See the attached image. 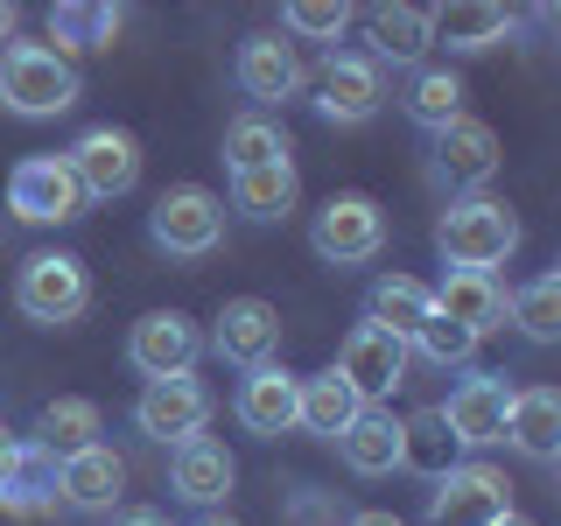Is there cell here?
Listing matches in <instances>:
<instances>
[{
  "instance_id": "obj_6",
  "label": "cell",
  "mask_w": 561,
  "mask_h": 526,
  "mask_svg": "<svg viewBox=\"0 0 561 526\" xmlns=\"http://www.w3.org/2000/svg\"><path fill=\"white\" fill-rule=\"evenodd\" d=\"M8 210L22 225H70V218H84V190L64 155H22L8 175Z\"/></svg>"
},
{
  "instance_id": "obj_24",
  "label": "cell",
  "mask_w": 561,
  "mask_h": 526,
  "mask_svg": "<svg viewBox=\"0 0 561 526\" xmlns=\"http://www.w3.org/2000/svg\"><path fill=\"white\" fill-rule=\"evenodd\" d=\"M435 316L463 323L470 338H491V330L505 323V281L499 274H443V288H435Z\"/></svg>"
},
{
  "instance_id": "obj_41",
  "label": "cell",
  "mask_w": 561,
  "mask_h": 526,
  "mask_svg": "<svg viewBox=\"0 0 561 526\" xmlns=\"http://www.w3.org/2000/svg\"><path fill=\"white\" fill-rule=\"evenodd\" d=\"M8 35H14V8H8V0H0V43H8Z\"/></svg>"
},
{
  "instance_id": "obj_29",
  "label": "cell",
  "mask_w": 561,
  "mask_h": 526,
  "mask_svg": "<svg viewBox=\"0 0 561 526\" xmlns=\"http://www.w3.org/2000/svg\"><path fill=\"white\" fill-rule=\"evenodd\" d=\"M127 14L113 0H57L49 8V35H57V57L64 49H113V35Z\"/></svg>"
},
{
  "instance_id": "obj_12",
  "label": "cell",
  "mask_w": 561,
  "mask_h": 526,
  "mask_svg": "<svg viewBox=\"0 0 561 526\" xmlns=\"http://www.w3.org/2000/svg\"><path fill=\"white\" fill-rule=\"evenodd\" d=\"M64 162L78 175L84 204H113L140 183V140L127 127H92V134H78V148H70Z\"/></svg>"
},
{
  "instance_id": "obj_15",
  "label": "cell",
  "mask_w": 561,
  "mask_h": 526,
  "mask_svg": "<svg viewBox=\"0 0 561 526\" xmlns=\"http://www.w3.org/2000/svg\"><path fill=\"white\" fill-rule=\"evenodd\" d=\"M232 78H239V92L267 113V105H288V99H302V84H309V70L302 57H295V43H280V35H245L239 43V64H232Z\"/></svg>"
},
{
  "instance_id": "obj_26",
  "label": "cell",
  "mask_w": 561,
  "mask_h": 526,
  "mask_svg": "<svg viewBox=\"0 0 561 526\" xmlns=\"http://www.w3.org/2000/svg\"><path fill=\"white\" fill-rule=\"evenodd\" d=\"M302 197V175L295 162H267V169H239L232 175V210H245L253 225H280Z\"/></svg>"
},
{
  "instance_id": "obj_11",
  "label": "cell",
  "mask_w": 561,
  "mask_h": 526,
  "mask_svg": "<svg viewBox=\"0 0 561 526\" xmlns=\"http://www.w3.org/2000/svg\"><path fill=\"white\" fill-rule=\"evenodd\" d=\"M505 408H513L505 373H463L435 414H443V428H449L456 449H491V443H505Z\"/></svg>"
},
{
  "instance_id": "obj_18",
  "label": "cell",
  "mask_w": 561,
  "mask_h": 526,
  "mask_svg": "<svg viewBox=\"0 0 561 526\" xmlns=\"http://www.w3.org/2000/svg\"><path fill=\"white\" fill-rule=\"evenodd\" d=\"M400 443H408V421H400L393 408H358V421L337 435V456H344L351 478H393Z\"/></svg>"
},
{
  "instance_id": "obj_5",
  "label": "cell",
  "mask_w": 561,
  "mask_h": 526,
  "mask_svg": "<svg viewBox=\"0 0 561 526\" xmlns=\"http://www.w3.org/2000/svg\"><path fill=\"white\" fill-rule=\"evenodd\" d=\"M309 245H316V260H330V267H365V260H379V245H386V210L373 197H358V190H344V197H330L316 210Z\"/></svg>"
},
{
  "instance_id": "obj_33",
  "label": "cell",
  "mask_w": 561,
  "mask_h": 526,
  "mask_svg": "<svg viewBox=\"0 0 561 526\" xmlns=\"http://www.w3.org/2000/svg\"><path fill=\"white\" fill-rule=\"evenodd\" d=\"M505 316L526 330L534 344H554L561 338V274L548 267V274H534L519 295H505Z\"/></svg>"
},
{
  "instance_id": "obj_25",
  "label": "cell",
  "mask_w": 561,
  "mask_h": 526,
  "mask_svg": "<svg viewBox=\"0 0 561 526\" xmlns=\"http://www.w3.org/2000/svg\"><path fill=\"white\" fill-rule=\"evenodd\" d=\"M435 316V288L428 281H414V274H379L373 281V295H365V323H379V330H393L400 344H414V330Z\"/></svg>"
},
{
  "instance_id": "obj_13",
  "label": "cell",
  "mask_w": 561,
  "mask_h": 526,
  "mask_svg": "<svg viewBox=\"0 0 561 526\" xmlns=\"http://www.w3.org/2000/svg\"><path fill=\"white\" fill-rule=\"evenodd\" d=\"M127 358H134V373H140V379L197 373V358H204V330H197V316H183V309H154V316H140L134 338H127Z\"/></svg>"
},
{
  "instance_id": "obj_9",
  "label": "cell",
  "mask_w": 561,
  "mask_h": 526,
  "mask_svg": "<svg viewBox=\"0 0 561 526\" xmlns=\"http://www.w3.org/2000/svg\"><path fill=\"white\" fill-rule=\"evenodd\" d=\"M379 105H386V70L358 49H330L323 70H316V113L330 127H365Z\"/></svg>"
},
{
  "instance_id": "obj_40",
  "label": "cell",
  "mask_w": 561,
  "mask_h": 526,
  "mask_svg": "<svg viewBox=\"0 0 561 526\" xmlns=\"http://www.w3.org/2000/svg\"><path fill=\"white\" fill-rule=\"evenodd\" d=\"M190 526H239V519H232V513H197Z\"/></svg>"
},
{
  "instance_id": "obj_23",
  "label": "cell",
  "mask_w": 561,
  "mask_h": 526,
  "mask_svg": "<svg viewBox=\"0 0 561 526\" xmlns=\"http://www.w3.org/2000/svg\"><path fill=\"white\" fill-rule=\"evenodd\" d=\"M435 14V43H449L456 57H478V49H499L505 35L519 28L513 8L499 0H449V8H428Z\"/></svg>"
},
{
  "instance_id": "obj_30",
  "label": "cell",
  "mask_w": 561,
  "mask_h": 526,
  "mask_svg": "<svg viewBox=\"0 0 561 526\" xmlns=\"http://www.w3.org/2000/svg\"><path fill=\"white\" fill-rule=\"evenodd\" d=\"M49 505H57V456L28 435V443H22V464H14L8 491H0V513L35 519V513H49Z\"/></svg>"
},
{
  "instance_id": "obj_35",
  "label": "cell",
  "mask_w": 561,
  "mask_h": 526,
  "mask_svg": "<svg viewBox=\"0 0 561 526\" xmlns=\"http://www.w3.org/2000/svg\"><path fill=\"white\" fill-rule=\"evenodd\" d=\"M280 28L309 35V43H337V35L351 28V8L344 0H288V8H280Z\"/></svg>"
},
{
  "instance_id": "obj_1",
  "label": "cell",
  "mask_w": 561,
  "mask_h": 526,
  "mask_svg": "<svg viewBox=\"0 0 561 526\" xmlns=\"http://www.w3.org/2000/svg\"><path fill=\"white\" fill-rule=\"evenodd\" d=\"M435 253L449 260V274H499L505 260L519 253V218L513 204L499 197H456L443 218H435Z\"/></svg>"
},
{
  "instance_id": "obj_19",
  "label": "cell",
  "mask_w": 561,
  "mask_h": 526,
  "mask_svg": "<svg viewBox=\"0 0 561 526\" xmlns=\"http://www.w3.org/2000/svg\"><path fill=\"white\" fill-rule=\"evenodd\" d=\"M119 484H127V464H119L105 443H92V449H78V456L57 464V499L70 505V513H113Z\"/></svg>"
},
{
  "instance_id": "obj_28",
  "label": "cell",
  "mask_w": 561,
  "mask_h": 526,
  "mask_svg": "<svg viewBox=\"0 0 561 526\" xmlns=\"http://www.w3.org/2000/svg\"><path fill=\"white\" fill-rule=\"evenodd\" d=\"M358 408H365V400L351 393L337 373H309L302 393H295V428H309V435H323V443H337L351 421H358Z\"/></svg>"
},
{
  "instance_id": "obj_10",
  "label": "cell",
  "mask_w": 561,
  "mask_h": 526,
  "mask_svg": "<svg viewBox=\"0 0 561 526\" xmlns=\"http://www.w3.org/2000/svg\"><path fill=\"white\" fill-rule=\"evenodd\" d=\"M513 513V484L491 464H449L428 491V526H491Z\"/></svg>"
},
{
  "instance_id": "obj_42",
  "label": "cell",
  "mask_w": 561,
  "mask_h": 526,
  "mask_svg": "<svg viewBox=\"0 0 561 526\" xmlns=\"http://www.w3.org/2000/svg\"><path fill=\"white\" fill-rule=\"evenodd\" d=\"M491 526H534V519H526V513H505V519H491Z\"/></svg>"
},
{
  "instance_id": "obj_8",
  "label": "cell",
  "mask_w": 561,
  "mask_h": 526,
  "mask_svg": "<svg viewBox=\"0 0 561 526\" xmlns=\"http://www.w3.org/2000/svg\"><path fill=\"white\" fill-rule=\"evenodd\" d=\"M204 421H210V386L197 373L148 379V386H140V400H134V428L148 435V443H162V449L204 435Z\"/></svg>"
},
{
  "instance_id": "obj_38",
  "label": "cell",
  "mask_w": 561,
  "mask_h": 526,
  "mask_svg": "<svg viewBox=\"0 0 561 526\" xmlns=\"http://www.w3.org/2000/svg\"><path fill=\"white\" fill-rule=\"evenodd\" d=\"M113 526H169V513H154V505H127V513H113Z\"/></svg>"
},
{
  "instance_id": "obj_3",
  "label": "cell",
  "mask_w": 561,
  "mask_h": 526,
  "mask_svg": "<svg viewBox=\"0 0 561 526\" xmlns=\"http://www.w3.org/2000/svg\"><path fill=\"white\" fill-rule=\"evenodd\" d=\"M84 302H92V274H84L78 253H28L22 274H14V309L28 323H78Z\"/></svg>"
},
{
  "instance_id": "obj_7",
  "label": "cell",
  "mask_w": 561,
  "mask_h": 526,
  "mask_svg": "<svg viewBox=\"0 0 561 526\" xmlns=\"http://www.w3.org/2000/svg\"><path fill=\"white\" fill-rule=\"evenodd\" d=\"M408 358L414 351L393 338V330H379V323H358L344 338V351H337V365H330V373H337L351 393L365 400V408H379V400H393L400 386H408Z\"/></svg>"
},
{
  "instance_id": "obj_31",
  "label": "cell",
  "mask_w": 561,
  "mask_h": 526,
  "mask_svg": "<svg viewBox=\"0 0 561 526\" xmlns=\"http://www.w3.org/2000/svg\"><path fill=\"white\" fill-rule=\"evenodd\" d=\"M99 428H105L99 408H92V400H78V393L49 400V408L35 414V443L57 456V464H64V456H78V449H92V443H99Z\"/></svg>"
},
{
  "instance_id": "obj_21",
  "label": "cell",
  "mask_w": 561,
  "mask_h": 526,
  "mask_svg": "<svg viewBox=\"0 0 561 526\" xmlns=\"http://www.w3.org/2000/svg\"><path fill=\"white\" fill-rule=\"evenodd\" d=\"M365 57L373 64H393V70H414L421 57H428V43H435V14L428 8H393V0H386V8H373L365 14Z\"/></svg>"
},
{
  "instance_id": "obj_37",
  "label": "cell",
  "mask_w": 561,
  "mask_h": 526,
  "mask_svg": "<svg viewBox=\"0 0 561 526\" xmlns=\"http://www.w3.org/2000/svg\"><path fill=\"white\" fill-rule=\"evenodd\" d=\"M14 464H22V435H8V428H0V491H8Z\"/></svg>"
},
{
  "instance_id": "obj_4",
  "label": "cell",
  "mask_w": 561,
  "mask_h": 526,
  "mask_svg": "<svg viewBox=\"0 0 561 526\" xmlns=\"http://www.w3.org/2000/svg\"><path fill=\"white\" fill-rule=\"evenodd\" d=\"M148 239L162 245L169 260H204V253H218V239H225V204L210 197L204 183L162 190L154 210H148Z\"/></svg>"
},
{
  "instance_id": "obj_36",
  "label": "cell",
  "mask_w": 561,
  "mask_h": 526,
  "mask_svg": "<svg viewBox=\"0 0 561 526\" xmlns=\"http://www.w3.org/2000/svg\"><path fill=\"white\" fill-rule=\"evenodd\" d=\"M408 351H421L428 365H443V373H449V365H470V351H478V338H470L463 323H449V316H428V323L414 330V344H408Z\"/></svg>"
},
{
  "instance_id": "obj_16",
  "label": "cell",
  "mask_w": 561,
  "mask_h": 526,
  "mask_svg": "<svg viewBox=\"0 0 561 526\" xmlns=\"http://www.w3.org/2000/svg\"><path fill=\"white\" fill-rule=\"evenodd\" d=\"M210 351H218L225 365H267L274 358V344H280V309L274 302H260V295H239V302H225L218 309V323H210Z\"/></svg>"
},
{
  "instance_id": "obj_2",
  "label": "cell",
  "mask_w": 561,
  "mask_h": 526,
  "mask_svg": "<svg viewBox=\"0 0 561 526\" xmlns=\"http://www.w3.org/2000/svg\"><path fill=\"white\" fill-rule=\"evenodd\" d=\"M0 105L14 119H57L78 105V64L49 43H8L0 49Z\"/></svg>"
},
{
  "instance_id": "obj_32",
  "label": "cell",
  "mask_w": 561,
  "mask_h": 526,
  "mask_svg": "<svg viewBox=\"0 0 561 526\" xmlns=\"http://www.w3.org/2000/svg\"><path fill=\"white\" fill-rule=\"evenodd\" d=\"M288 127H280L274 113H245V119H232L225 127V169H267V162H288Z\"/></svg>"
},
{
  "instance_id": "obj_27",
  "label": "cell",
  "mask_w": 561,
  "mask_h": 526,
  "mask_svg": "<svg viewBox=\"0 0 561 526\" xmlns=\"http://www.w3.org/2000/svg\"><path fill=\"white\" fill-rule=\"evenodd\" d=\"M400 105H408L414 127L443 134L449 119H463V78H456L449 64H414V70H408V92H400Z\"/></svg>"
},
{
  "instance_id": "obj_14",
  "label": "cell",
  "mask_w": 561,
  "mask_h": 526,
  "mask_svg": "<svg viewBox=\"0 0 561 526\" xmlns=\"http://www.w3.org/2000/svg\"><path fill=\"white\" fill-rule=\"evenodd\" d=\"M232 484H239V464H232V449H225L218 435H190V443L169 449V491L183 505H197V513H225Z\"/></svg>"
},
{
  "instance_id": "obj_20",
  "label": "cell",
  "mask_w": 561,
  "mask_h": 526,
  "mask_svg": "<svg viewBox=\"0 0 561 526\" xmlns=\"http://www.w3.org/2000/svg\"><path fill=\"white\" fill-rule=\"evenodd\" d=\"M505 443H513L526 464H561V393L554 386H526L505 408Z\"/></svg>"
},
{
  "instance_id": "obj_17",
  "label": "cell",
  "mask_w": 561,
  "mask_h": 526,
  "mask_svg": "<svg viewBox=\"0 0 561 526\" xmlns=\"http://www.w3.org/2000/svg\"><path fill=\"white\" fill-rule=\"evenodd\" d=\"M499 162H505V155H499V134H491L484 119H470V113L449 119V127L435 134V169H443L463 197H478L491 175H499Z\"/></svg>"
},
{
  "instance_id": "obj_34",
  "label": "cell",
  "mask_w": 561,
  "mask_h": 526,
  "mask_svg": "<svg viewBox=\"0 0 561 526\" xmlns=\"http://www.w3.org/2000/svg\"><path fill=\"white\" fill-rule=\"evenodd\" d=\"M456 464V443H449V428H443V414H414L408 421V443H400V470H421V478H443V470Z\"/></svg>"
},
{
  "instance_id": "obj_22",
  "label": "cell",
  "mask_w": 561,
  "mask_h": 526,
  "mask_svg": "<svg viewBox=\"0 0 561 526\" xmlns=\"http://www.w3.org/2000/svg\"><path fill=\"white\" fill-rule=\"evenodd\" d=\"M295 393H302V379H295L288 365L267 358V365H253V373L239 379V400H232V408H239V421L253 435H288L295 428Z\"/></svg>"
},
{
  "instance_id": "obj_39",
  "label": "cell",
  "mask_w": 561,
  "mask_h": 526,
  "mask_svg": "<svg viewBox=\"0 0 561 526\" xmlns=\"http://www.w3.org/2000/svg\"><path fill=\"white\" fill-rule=\"evenodd\" d=\"M351 526H408V519H400V513H358Z\"/></svg>"
}]
</instances>
